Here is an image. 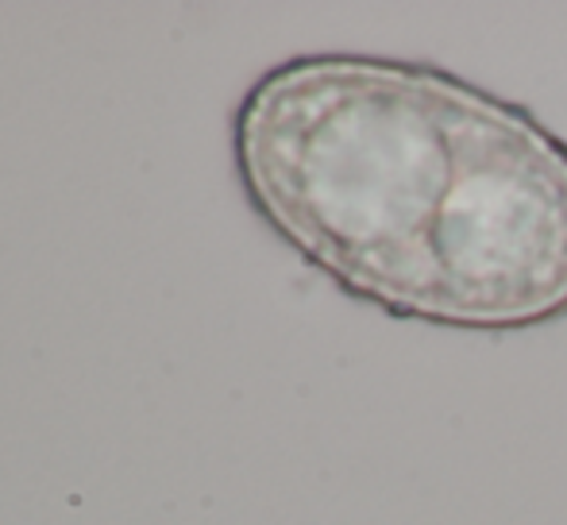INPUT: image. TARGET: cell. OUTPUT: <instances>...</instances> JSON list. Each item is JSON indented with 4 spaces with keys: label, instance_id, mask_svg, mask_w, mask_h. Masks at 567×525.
<instances>
[{
    "label": "cell",
    "instance_id": "obj_1",
    "mask_svg": "<svg viewBox=\"0 0 567 525\" xmlns=\"http://www.w3.org/2000/svg\"><path fill=\"white\" fill-rule=\"evenodd\" d=\"M251 209L402 321L525 332L567 317V143L441 66L301 54L231 121Z\"/></svg>",
    "mask_w": 567,
    "mask_h": 525
}]
</instances>
